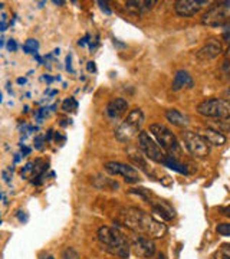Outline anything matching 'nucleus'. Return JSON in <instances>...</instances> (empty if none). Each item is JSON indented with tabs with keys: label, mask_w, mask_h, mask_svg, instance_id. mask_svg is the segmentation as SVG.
Listing matches in <instances>:
<instances>
[{
	"label": "nucleus",
	"mask_w": 230,
	"mask_h": 259,
	"mask_svg": "<svg viewBox=\"0 0 230 259\" xmlns=\"http://www.w3.org/2000/svg\"><path fill=\"white\" fill-rule=\"evenodd\" d=\"M121 223L138 235H144L151 239H160L164 238L167 233V226L151 214L143 212L137 207H127L121 210Z\"/></svg>",
	"instance_id": "1"
},
{
	"label": "nucleus",
	"mask_w": 230,
	"mask_h": 259,
	"mask_svg": "<svg viewBox=\"0 0 230 259\" xmlns=\"http://www.w3.org/2000/svg\"><path fill=\"white\" fill-rule=\"evenodd\" d=\"M98 241L101 242L104 249L111 255L122 259H127L129 256L131 245L127 241V236L120 229L102 226L98 229Z\"/></svg>",
	"instance_id": "2"
},
{
	"label": "nucleus",
	"mask_w": 230,
	"mask_h": 259,
	"mask_svg": "<svg viewBox=\"0 0 230 259\" xmlns=\"http://www.w3.org/2000/svg\"><path fill=\"white\" fill-rule=\"evenodd\" d=\"M144 112L140 108H134L131 110L127 118L121 122L118 128L115 130V139L121 141V143H128L134 137H137L141 134V128L144 125Z\"/></svg>",
	"instance_id": "3"
},
{
	"label": "nucleus",
	"mask_w": 230,
	"mask_h": 259,
	"mask_svg": "<svg viewBox=\"0 0 230 259\" xmlns=\"http://www.w3.org/2000/svg\"><path fill=\"white\" fill-rule=\"evenodd\" d=\"M150 131L156 137L160 147L163 148L166 153H168V156L177 157V156L181 154V146H180L177 137L171 133V130H168L163 124H151Z\"/></svg>",
	"instance_id": "4"
},
{
	"label": "nucleus",
	"mask_w": 230,
	"mask_h": 259,
	"mask_svg": "<svg viewBox=\"0 0 230 259\" xmlns=\"http://www.w3.org/2000/svg\"><path fill=\"white\" fill-rule=\"evenodd\" d=\"M204 26L210 28H220V26H230V0H223L214 3L202 18Z\"/></svg>",
	"instance_id": "5"
},
{
	"label": "nucleus",
	"mask_w": 230,
	"mask_h": 259,
	"mask_svg": "<svg viewBox=\"0 0 230 259\" xmlns=\"http://www.w3.org/2000/svg\"><path fill=\"white\" fill-rule=\"evenodd\" d=\"M197 112L207 118H227L230 117V101L223 98H209L197 105Z\"/></svg>",
	"instance_id": "6"
},
{
	"label": "nucleus",
	"mask_w": 230,
	"mask_h": 259,
	"mask_svg": "<svg viewBox=\"0 0 230 259\" xmlns=\"http://www.w3.org/2000/svg\"><path fill=\"white\" fill-rule=\"evenodd\" d=\"M181 139L189 153L197 158H204L210 154V144L203 139L199 133L186 130L181 133Z\"/></svg>",
	"instance_id": "7"
},
{
	"label": "nucleus",
	"mask_w": 230,
	"mask_h": 259,
	"mask_svg": "<svg viewBox=\"0 0 230 259\" xmlns=\"http://www.w3.org/2000/svg\"><path fill=\"white\" fill-rule=\"evenodd\" d=\"M138 147L146 154V157L156 161V163L163 164V161L166 160L167 154L164 153V150L160 147L153 140V137L146 131H141V134L138 136Z\"/></svg>",
	"instance_id": "8"
},
{
	"label": "nucleus",
	"mask_w": 230,
	"mask_h": 259,
	"mask_svg": "<svg viewBox=\"0 0 230 259\" xmlns=\"http://www.w3.org/2000/svg\"><path fill=\"white\" fill-rule=\"evenodd\" d=\"M131 252L137 256V258L148 259L153 258L156 255V243L151 238L144 236V235H137L132 238L131 241Z\"/></svg>",
	"instance_id": "9"
},
{
	"label": "nucleus",
	"mask_w": 230,
	"mask_h": 259,
	"mask_svg": "<svg viewBox=\"0 0 230 259\" xmlns=\"http://www.w3.org/2000/svg\"><path fill=\"white\" fill-rule=\"evenodd\" d=\"M105 170L112 176H122L127 183H138L141 180L140 173L134 167L120 163V161H108L105 164Z\"/></svg>",
	"instance_id": "10"
},
{
	"label": "nucleus",
	"mask_w": 230,
	"mask_h": 259,
	"mask_svg": "<svg viewBox=\"0 0 230 259\" xmlns=\"http://www.w3.org/2000/svg\"><path fill=\"white\" fill-rule=\"evenodd\" d=\"M209 3L207 0H178L175 2L174 10L180 18H192Z\"/></svg>",
	"instance_id": "11"
},
{
	"label": "nucleus",
	"mask_w": 230,
	"mask_h": 259,
	"mask_svg": "<svg viewBox=\"0 0 230 259\" xmlns=\"http://www.w3.org/2000/svg\"><path fill=\"white\" fill-rule=\"evenodd\" d=\"M128 110V102L124 98H114L105 107V114L110 120H120Z\"/></svg>",
	"instance_id": "12"
},
{
	"label": "nucleus",
	"mask_w": 230,
	"mask_h": 259,
	"mask_svg": "<svg viewBox=\"0 0 230 259\" xmlns=\"http://www.w3.org/2000/svg\"><path fill=\"white\" fill-rule=\"evenodd\" d=\"M221 54V44L217 39H210L206 45L199 49L197 58L200 61H210Z\"/></svg>",
	"instance_id": "13"
},
{
	"label": "nucleus",
	"mask_w": 230,
	"mask_h": 259,
	"mask_svg": "<svg viewBox=\"0 0 230 259\" xmlns=\"http://www.w3.org/2000/svg\"><path fill=\"white\" fill-rule=\"evenodd\" d=\"M199 134L202 136L203 139L206 140L210 146H216V147H220L223 144H226V136L217 131V130L210 128V127H204L199 131Z\"/></svg>",
	"instance_id": "14"
},
{
	"label": "nucleus",
	"mask_w": 230,
	"mask_h": 259,
	"mask_svg": "<svg viewBox=\"0 0 230 259\" xmlns=\"http://www.w3.org/2000/svg\"><path fill=\"white\" fill-rule=\"evenodd\" d=\"M156 3L154 0H129L125 2V9L132 15H143L153 9Z\"/></svg>",
	"instance_id": "15"
},
{
	"label": "nucleus",
	"mask_w": 230,
	"mask_h": 259,
	"mask_svg": "<svg viewBox=\"0 0 230 259\" xmlns=\"http://www.w3.org/2000/svg\"><path fill=\"white\" fill-rule=\"evenodd\" d=\"M193 78L187 71H177L175 72L174 79H173V83H171L173 91H180V90H184V88H193Z\"/></svg>",
	"instance_id": "16"
},
{
	"label": "nucleus",
	"mask_w": 230,
	"mask_h": 259,
	"mask_svg": "<svg viewBox=\"0 0 230 259\" xmlns=\"http://www.w3.org/2000/svg\"><path fill=\"white\" fill-rule=\"evenodd\" d=\"M166 118L168 122H171L173 125L178 127V128H187L190 124V118L184 114V112L178 111L175 108H170L166 111Z\"/></svg>",
	"instance_id": "17"
},
{
	"label": "nucleus",
	"mask_w": 230,
	"mask_h": 259,
	"mask_svg": "<svg viewBox=\"0 0 230 259\" xmlns=\"http://www.w3.org/2000/svg\"><path fill=\"white\" fill-rule=\"evenodd\" d=\"M151 207H153V210H154L157 214H160V216H161L163 219H166V221H171L175 216L174 209L167 203V202H164V200L151 202Z\"/></svg>",
	"instance_id": "18"
},
{
	"label": "nucleus",
	"mask_w": 230,
	"mask_h": 259,
	"mask_svg": "<svg viewBox=\"0 0 230 259\" xmlns=\"http://www.w3.org/2000/svg\"><path fill=\"white\" fill-rule=\"evenodd\" d=\"M163 166L168 167V168H171V170H174L177 173H180V175H189V170H187V167L181 164L177 157H173V156H168L167 154L166 160L163 161Z\"/></svg>",
	"instance_id": "19"
},
{
	"label": "nucleus",
	"mask_w": 230,
	"mask_h": 259,
	"mask_svg": "<svg viewBox=\"0 0 230 259\" xmlns=\"http://www.w3.org/2000/svg\"><path fill=\"white\" fill-rule=\"evenodd\" d=\"M62 110L65 112H75L78 110V102L75 98L72 97H69V98H66L64 102H62Z\"/></svg>",
	"instance_id": "20"
},
{
	"label": "nucleus",
	"mask_w": 230,
	"mask_h": 259,
	"mask_svg": "<svg viewBox=\"0 0 230 259\" xmlns=\"http://www.w3.org/2000/svg\"><path fill=\"white\" fill-rule=\"evenodd\" d=\"M37 49H39V44H37V40L35 39H28L26 40V44L23 45V51L26 52V54H36Z\"/></svg>",
	"instance_id": "21"
},
{
	"label": "nucleus",
	"mask_w": 230,
	"mask_h": 259,
	"mask_svg": "<svg viewBox=\"0 0 230 259\" xmlns=\"http://www.w3.org/2000/svg\"><path fill=\"white\" fill-rule=\"evenodd\" d=\"M214 259H230V243L221 245V248L214 255Z\"/></svg>",
	"instance_id": "22"
},
{
	"label": "nucleus",
	"mask_w": 230,
	"mask_h": 259,
	"mask_svg": "<svg viewBox=\"0 0 230 259\" xmlns=\"http://www.w3.org/2000/svg\"><path fill=\"white\" fill-rule=\"evenodd\" d=\"M62 259H81V255L78 253V250L74 248H65L62 252Z\"/></svg>",
	"instance_id": "23"
},
{
	"label": "nucleus",
	"mask_w": 230,
	"mask_h": 259,
	"mask_svg": "<svg viewBox=\"0 0 230 259\" xmlns=\"http://www.w3.org/2000/svg\"><path fill=\"white\" fill-rule=\"evenodd\" d=\"M216 232H217L220 236L230 238V223H219L217 228H216Z\"/></svg>",
	"instance_id": "24"
},
{
	"label": "nucleus",
	"mask_w": 230,
	"mask_h": 259,
	"mask_svg": "<svg viewBox=\"0 0 230 259\" xmlns=\"http://www.w3.org/2000/svg\"><path fill=\"white\" fill-rule=\"evenodd\" d=\"M2 177H3V180H5V183L9 185L10 182H12V179H13V167H6V168L2 171Z\"/></svg>",
	"instance_id": "25"
},
{
	"label": "nucleus",
	"mask_w": 230,
	"mask_h": 259,
	"mask_svg": "<svg viewBox=\"0 0 230 259\" xmlns=\"http://www.w3.org/2000/svg\"><path fill=\"white\" fill-rule=\"evenodd\" d=\"M6 48H8V51H9V52H16V49H18V44H16V40H15V39H10V40H8V45H6Z\"/></svg>",
	"instance_id": "26"
},
{
	"label": "nucleus",
	"mask_w": 230,
	"mask_h": 259,
	"mask_svg": "<svg viewBox=\"0 0 230 259\" xmlns=\"http://www.w3.org/2000/svg\"><path fill=\"white\" fill-rule=\"evenodd\" d=\"M8 28V16L6 13H2V32H5Z\"/></svg>",
	"instance_id": "27"
},
{
	"label": "nucleus",
	"mask_w": 230,
	"mask_h": 259,
	"mask_svg": "<svg viewBox=\"0 0 230 259\" xmlns=\"http://www.w3.org/2000/svg\"><path fill=\"white\" fill-rule=\"evenodd\" d=\"M98 5L101 6V9L107 13V15H111V10L108 9V3L107 2H98Z\"/></svg>",
	"instance_id": "28"
},
{
	"label": "nucleus",
	"mask_w": 230,
	"mask_h": 259,
	"mask_svg": "<svg viewBox=\"0 0 230 259\" xmlns=\"http://www.w3.org/2000/svg\"><path fill=\"white\" fill-rule=\"evenodd\" d=\"M43 137H40V136H39V137H36V139H35V147L36 148H42V143H43Z\"/></svg>",
	"instance_id": "29"
},
{
	"label": "nucleus",
	"mask_w": 230,
	"mask_h": 259,
	"mask_svg": "<svg viewBox=\"0 0 230 259\" xmlns=\"http://www.w3.org/2000/svg\"><path fill=\"white\" fill-rule=\"evenodd\" d=\"M18 218L20 222H26L28 221V216L25 214V212H18Z\"/></svg>",
	"instance_id": "30"
},
{
	"label": "nucleus",
	"mask_w": 230,
	"mask_h": 259,
	"mask_svg": "<svg viewBox=\"0 0 230 259\" xmlns=\"http://www.w3.org/2000/svg\"><path fill=\"white\" fill-rule=\"evenodd\" d=\"M39 259H55V256L51 255V253H48V252H43V253H40Z\"/></svg>",
	"instance_id": "31"
},
{
	"label": "nucleus",
	"mask_w": 230,
	"mask_h": 259,
	"mask_svg": "<svg viewBox=\"0 0 230 259\" xmlns=\"http://www.w3.org/2000/svg\"><path fill=\"white\" fill-rule=\"evenodd\" d=\"M66 69H68V71H71V72H72V66H71V56L68 55V58H66Z\"/></svg>",
	"instance_id": "32"
},
{
	"label": "nucleus",
	"mask_w": 230,
	"mask_h": 259,
	"mask_svg": "<svg viewBox=\"0 0 230 259\" xmlns=\"http://www.w3.org/2000/svg\"><path fill=\"white\" fill-rule=\"evenodd\" d=\"M221 212H223V214H224V216L230 218V206H227V207H223V209H221Z\"/></svg>",
	"instance_id": "33"
},
{
	"label": "nucleus",
	"mask_w": 230,
	"mask_h": 259,
	"mask_svg": "<svg viewBox=\"0 0 230 259\" xmlns=\"http://www.w3.org/2000/svg\"><path fill=\"white\" fill-rule=\"evenodd\" d=\"M95 62H88V71H91V72H95Z\"/></svg>",
	"instance_id": "34"
},
{
	"label": "nucleus",
	"mask_w": 230,
	"mask_h": 259,
	"mask_svg": "<svg viewBox=\"0 0 230 259\" xmlns=\"http://www.w3.org/2000/svg\"><path fill=\"white\" fill-rule=\"evenodd\" d=\"M223 37L224 39H227V40H230V26L226 30H224V33H223Z\"/></svg>",
	"instance_id": "35"
},
{
	"label": "nucleus",
	"mask_w": 230,
	"mask_h": 259,
	"mask_svg": "<svg viewBox=\"0 0 230 259\" xmlns=\"http://www.w3.org/2000/svg\"><path fill=\"white\" fill-rule=\"evenodd\" d=\"M29 153H30V148L22 147V154H23V156H26V154H29Z\"/></svg>",
	"instance_id": "36"
},
{
	"label": "nucleus",
	"mask_w": 230,
	"mask_h": 259,
	"mask_svg": "<svg viewBox=\"0 0 230 259\" xmlns=\"http://www.w3.org/2000/svg\"><path fill=\"white\" fill-rule=\"evenodd\" d=\"M224 71H226V74L230 76V62H226V65H224Z\"/></svg>",
	"instance_id": "37"
},
{
	"label": "nucleus",
	"mask_w": 230,
	"mask_h": 259,
	"mask_svg": "<svg viewBox=\"0 0 230 259\" xmlns=\"http://www.w3.org/2000/svg\"><path fill=\"white\" fill-rule=\"evenodd\" d=\"M54 5H65V2H62V0H54Z\"/></svg>",
	"instance_id": "38"
},
{
	"label": "nucleus",
	"mask_w": 230,
	"mask_h": 259,
	"mask_svg": "<svg viewBox=\"0 0 230 259\" xmlns=\"http://www.w3.org/2000/svg\"><path fill=\"white\" fill-rule=\"evenodd\" d=\"M224 95H226V98H229L230 100V87L226 90V91H224Z\"/></svg>",
	"instance_id": "39"
},
{
	"label": "nucleus",
	"mask_w": 230,
	"mask_h": 259,
	"mask_svg": "<svg viewBox=\"0 0 230 259\" xmlns=\"http://www.w3.org/2000/svg\"><path fill=\"white\" fill-rule=\"evenodd\" d=\"M18 82L19 83H26V79H25V78H19Z\"/></svg>",
	"instance_id": "40"
},
{
	"label": "nucleus",
	"mask_w": 230,
	"mask_h": 259,
	"mask_svg": "<svg viewBox=\"0 0 230 259\" xmlns=\"http://www.w3.org/2000/svg\"><path fill=\"white\" fill-rule=\"evenodd\" d=\"M157 259H166V256H164V253H158Z\"/></svg>",
	"instance_id": "41"
},
{
	"label": "nucleus",
	"mask_w": 230,
	"mask_h": 259,
	"mask_svg": "<svg viewBox=\"0 0 230 259\" xmlns=\"http://www.w3.org/2000/svg\"><path fill=\"white\" fill-rule=\"evenodd\" d=\"M43 79L48 81V82H51V81H52V78H51V76H43Z\"/></svg>",
	"instance_id": "42"
},
{
	"label": "nucleus",
	"mask_w": 230,
	"mask_h": 259,
	"mask_svg": "<svg viewBox=\"0 0 230 259\" xmlns=\"http://www.w3.org/2000/svg\"><path fill=\"white\" fill-rule=\"evenodd\" d=\"M226 120H227V121H229V122H230V117H227V118H226Z\"/></svg>",
	"instance_id": "43"
},
{
	"label": "nucleus",
	"mask_w": 230,
	"mask_h": 259,
	"mask_svg": "<svg viewBox=\"0 0 230 259\" xmlns=\"http://www.w3.org/2000/svg\"><path fill=\"white\" fill-rule=\"evenodd\" d=\"M227 52H230V48H229V51H227Z\"/></svg>",
	"instance_id": "44"
}]
</instances>
